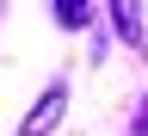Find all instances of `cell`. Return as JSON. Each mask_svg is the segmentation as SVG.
<instances>
[{
	"label": "cell",
	"mask_w": 148,
	"mask_h": 136,
	"mask_svg": "<svg viewBox=\"0 0 148 136\" xmlns=\"http://www.w3.org/2000/svg\"><path fill=\"white\" fill-rule=\"evenodd\" d=\"M117 31L130 37V43H142V6L136 0H117Z\"/></svg>",
	"instance_id": "obj_2"
},
{
	"label": "cell",
	"mask_w": 148,
	"mask_h": 136,
	"mask_svg": "<svg viewBox=\"0 0 148 136\" xmlns=\"http://www.w3.org/2000/svg\"><path fill=\"white\" fill-rule=\"evenodd\" d=\"M62 111H68V87L56 81V87L43 93V99L31 105V118H25V130H18V136H49L56 124H62Z\"/></svg>",
	"instance_id": "obj_1"
},
{
	"label": "cell",
	"mask_w": 148,
	"mask_h": 136,
	"mask_svg": "<svg viewBox=\"0 0 148 136\" xmlns=\"http://www.w3.org/2000/svg\"><path fill=\"white\" fill-rule=\"evenodd\" d=\"M56 19H62V25H74V31H80V25H86V6H80V0H56Z\"/></svg>",
	"instance_id": "obj_3"
}]
</instances>
